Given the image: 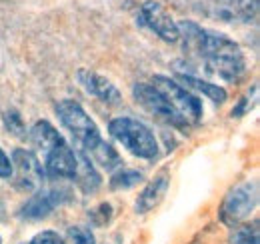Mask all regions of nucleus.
Returning <instances> with one entry per match:
<instances>
[{"label":"nucleus","mask_w":260,"mask_h":244,"mask_svg":"<svg viewBox=\"0 0 260 244\" xmlns=\"http://www.w3.org/2000/svg\"><path fill=\"white\" fill-rule=\"evenodd\" d=\"M178 32L186 40L184 48L192 50L220 78L238 80L244 74L246 70L244 54L240 46L232 38H228L226 34L202 28L190 20H184L182 24H178Z\"/></svg>","instance_id":"1"},{"label":"nucleus","mask_w":260,"mask_h":244,"mask_svg":"<svg viewBox=\"0 0 260 244\" xmlns=\"http://www.w3.org/2000/svg\"><path fill=\"white\" fill-rule=\"evenodd\" d=\"M108 132L128 152H132L138 158L152 160L158 156V140H156L154 132L136 118H128V116L114 118L108 124Z\"/></svg>","instance_id":"2"},{"label":"nucleus","mask_w":260,"mask_h":244,"mask_svg":"<svg viewBox=\"0 0 260 244\" xmlns=\"http://www.w3.org/2000/svg\"><path fill=\"white\" fill-rule=\"evenodd\" d=\"M56 116H58V120L62 122V126L66 130L74 136V140L84 148L86 154L90 150H94L102 142L98 126L76 100H70V98L60 100L56 104Z\"/></svg>","instance_id":"3"},{"label":"nucleus","mask_w":260,"mask_h":244,"mask_svg":"<svg viewBox=\"0 0 260 244\" xmlns=\"http://www.w3.org/2000/svg\"><path fill=\"white\" fill-rule=\"evenodd\" d=\"M256 204H258V180L256 178L242 180L234 188H230L224 196L218 210L220 220L228 226H238L252 214Z\"/></svg>","instance_id":"4"},{"label":"nucleus","mask_w":260,"mask_h":244,"mask_svg":"<svg viewBox=\"0 0 260 244\" xmlns=\"http://www.w3.org/2000/svg\"><path fill=\"white\" fill-rule=\"evenodd\" d=\"M152 84L168 98V102L174 106V110L188 122V124L200 122L202 114H204L202 100L196 94H192L186 86H182L180 82H176L174 78L164 76V74H156Z\"/></svg>","instance_id":"5"},{"label":"nucleus","mask_w":260,"mask_h":244,"mask_svg":"<svg viewBox=\"0 0 260 244\" xmlns=\"http://www.w3.org/2000/svg\"><path fill=\"white\" fill-rule=\"evenodd\" d=\"M132 96H134V100H136L144 110H148V112L154 114L156 118L168 122V124H172V126H176V128H188V122L184 120V118L174 110V106L168 102V98H166L154 84H148V82H138V84H134Z\"/></svg>","instance_id":"6"},{"label":"nucleus","mask_w":260,"mask_h":244,"mask_svg":"<svg viewBox=\"0 0 260 244\" xmlns=\"http://www.w3.org/2000/svg\"><path fill=\"white\" fill-rule=\"evenodd\" d=\"M138 24L148 26L150 30L156 32L166 42H176L180 38L178 24L174 22V18L166 12V8L160 2H154V0H148V2H144L140 6V10H138Z\"/></svg>","instance_id":"7"},{"label":"nucleus","mask_w":260,"mask_h":244,"mask_svg":"<svg viewBox=\"0 0 260 244\" xmlns=\"http://www.w3.org/2000/svg\"><path fill=\"white\" fill-rule=\"evenodd\" d=\"M10 162H12V174L20 188H24V190L42 188V180L46 174H44L40 160L30 150L16 148L10 156Z\"/></svg>","instance_id":"8"},{"label":"nucleus","mask_w":260,"mask_h":244,"mask_svg":"<svg viewBox=\"0 0 260 244\" xmlns=\"http://www.w3.org/2000/svg\"><path fill=\"white\" fill-rule=\"evenodd\" d=\"M66 200V192L60 188H38L20 206L18 216L24 220H42Z\"/></svg>","instance_id":"9"},{"label":"nucleus","mask_w":260,"mask_h":244,"mask_svg":"<svg viewBox=\"0 0 260 244\" xmlns=\"http://www.w3.org/2000/svg\"><path fill=\"white\" fill-rule=\"evenodd\" d=\"M76 152L62 140L44 154V174L50 178H74L76 174Z\"/></svg>","instance_id":"10"},{"label":"nucleus","mask_w":260,"mask_h":244,"mask_svg":"<svg viewBox=\"0 0 260 244\" xmlns=\"http://www.w3.org/2000/svg\"><path fill=\"white\" fill-rule=\"evenodd\" d=\"M78 80L80 84L84 86V90L92 96H96L100 102L104 104H118L122 100L120 90L104 76H100L96 72H90V70H80L78 72Z\"/></svg>","instance_id":"11"},{"label":"nucleus","mask_w":260,"mask_h":244,"mask_svg":"<svg viewBox=\"0 0 260 244\" xmlns=\"http://www.w3.org/2000/svg\"><path fill=\"white\" fill-rule=\"evenodd\" d=\"M168 186H170V174H168V170H160L150 182L146 184V188L140 192V196L134 204V210L138 214L150 212L154 206H158L162 202Z\"/></svg>","instance_id":"12"},{"label":"nucleus","mask_w":260,"mask_h":244,"mask_svg":"<svg viewBox=\"0 0 260 244\" xmlns=\"http://www.w3.org/2000/svg\"><path fill=\"white\" fill-rule=\"evenodd\" d=\"M216 14H220L226 22L232 18L242 22H252L258 14V0H218Z\"/></svg>","instance_id":"13"},{"label":"nucleus","mask_w":260,"mask_h":244,"mask_svg":"<svg viewBox=\"0 0 260 244\" xmlns=\"http://www.w3.org/2000/svg\"><path fill=\"white\" fill-rule=\"evenodd\" d=\"M176 82H180L182 86H186L188 90H196V92H202L204 96H208L214 104H224L228 98V92L222 88V86H218V84H212V82H208V80H202V78H198V76H192V74H180V72H176Z\"/></svg>","instance_id":"14"},{"label":"nucleus","mask_w":260,"mask_h":244,"mask_svg":"<svg viewBox=\"0 0 260 244\" xmlns=\"http://www.w3.org/2000/svg\"><path fill=\"white\" fill-rule=\"evenodd\" d=\"M76 174L74 180L80 186L82 192H94L100 186V174L96 172L92 160L88 158L86 152H76Z\"/></svg>","instance_id":"15"},{"label":"nucleus","mask_w":260,"mask_h":244,"mask_svg":"<svg viewBox=\"0 0 260 244\" xmlns=\"http://www.w3.org/2000/svg\"><path fill=\"white\" fill-rule=\"evenodd\" d=\"M30 140H32V144L38 150H42V152L46 154L50 148H54L56 144H60L64 138H62V134L48 120H38L30 128Z\"/></svg>","instance_id":"16"},{"label":"nucleus","mask_w":260,"mask_h":244,"mask_svg":"<svg viewBox=\"0 0 260 244\" xmlns=\"http://www.w3.org/2000/svg\"><path fill=\"white\" fill-rule=\"evenodd\" d=\"M88 158L94 160L96 164H100V166L106 168V170H114V168H120V166H122V158L118 156V152H116L110 144H106L104 140L98 144L94 150L88 152Z\"/></svg>","instance_id":"17"},{"label":"nucleus","mask_w":260,"mask_h":244,"mask_svg":"<svg viewBox=\"0 0 260 244\" xmlns=\"http://www.w3.org/2000/svg\"><path fill=\"white\" fill-rule=\"evenodd\" d=\"M138 182H142V172L132 170V168H118L112 178H110V188L112 190H128L132 186H136Z\"/></svg>","instance_id":"18"},{"label":"nucleus","mask_w":260,"mask_h":244,"mask_svg":"<svg viewBox=\"0 0 260 244\" xmlns=\"http://www.w3.org/2000/svg\"><path fill=\"white\" fill-rule=\"evenodd\" d=\"M64 242L66 244H96V240H94V234H92L88 228H84V226H72V228H68V232H66Z\"/></svg>","instance_id":"19"},{"label":"nucleus","mask_w":260,"mask_h":244,"mask_svg":"<svg viewBox=\"0 0 260 244\" xmlns=\"http://www.w3.org/2000/svg\"><path fill=\"white\" fill-rule=\"evenodd\" d=\"M88 218H90V222L94 226H104L112 218V206L108 202H102V204H98L96 208L88 210Z\"/></svg>","instance_id":"20"},{"label":"nucleus","mask_w":260,"mask_h":244,"mask_svg":"<svg viewBox=\"0 0 260 244\" xmlns=\"http://www.w3.org/2000/svg\"><path fill=\"white\" fill-rule=\"evenodd\" d=\"M232 244H258V230L256 228H236L234 236H232Z\"/></svg>","instance_id":"21"},{"label":"nucleus","mask_w":260,"mask_h":244,"mask_svg":"<svg viewBox=\"0 0 260 244\" xmlns=\"http://www.w3.org/2000/svg\"><path fill=\"white\" fill-rule=\"evenodd\" d=\"M28 244H66V242L60 234H56V232H52V230H42V232H38Z\"/></svg>","instance_id":"22"},{"label":"nucleus","mask_w":260,"mask_h":244,"mask_svg":"<svg viewBox=\"0 0 260 244\" xmlns=\"http://www.w3.org/2000/svg\"><path fill=\"white\" fill-rule=\"evenodd\" d=\"M4 122H6V126H8V130H10V132H14V134L22 136L24 126H22V118H20V114H18L16 110L6 112V114H4Z\"/></svg>","instance_id":"23"},{"label":"nucleus","mask_w":260,"mask_h":244,"mask_svg":"<svg viewBox=\"0 0 260 244\" xmlns=\"http://www.w3.org/2000/svg\"><path fill=\"white\" fill-rule=\"evenodd\" d=\"M12 176V162L10 156L0 148V178H10Z\"/></svg>","instance_id":"24"},{"label":"nucleus","mask_w":260,"mask_h":244,"mask_svg":"<svg viewBox=\"0 0 260 244\" xmlns=\"http://www.w3.org/2000/svg\"><path fill=\"white\" fill-rule=\"evenodd\" d=\"M0 244H2V238H0Z\"/></svg>","instance_id":"25"},{"label":"nucleus","mask_w":260,"mask_h":244,"mask_svg":"<svg viewBox=\"0 0 260 244\" xmlns=\"http://www.w3.org/2000/svg\"><path fill=\"white\" fill-rule=\"evenodd\" d=\"M22 244H28V242H22Z\"/></svg>","instance_id":"26"},{"label":"nucleus","mask_w":260,"mask_h":244,"mask_svg":"<svg viewBox=\"0 0 260 244\" xmlns=\"http://www.w3.org/2000/svg\"><path fill=\"white\" fill-rule=\"evenodd\" d=\"M0 210H2V206H0Z\"/></svg>","instance_id":"27"}]
</instances>
